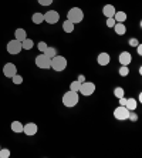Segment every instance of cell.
Wrapping results in <instances>:
<instances>
[{
    "label": "cell",
    "instance_id": "cell-1",
    "mask_svg": "<svg viewBox=\"0 0 142 158\" xmlns=\"http://www.w3.org/2000/svg\"><path fill=\"white\" fill-rule=\"evenodd\" d=\"M78 103H80V96H78V93L70 90V91H67L66 94L63 96V104L66 107H68V108L75 107Z\"/></svg>",
    "mask_w": 142,
    "mask_h": 158
},
{
    "label": "cell",
    "instance_id": "cell-2",
    "mask_svg": "<svg viewBox=\"0 0 142 158\" xmlns=\"http://www.w3.org/2000/svg\"><path fill=\"white\" fill-rule=\"evenodd\" d=\"M67 66H68V61H67L66 57H63V56H54L53 59H51V67L50 69H53L54 71H64L67 69Z\"/></svg>",
    "mask_w": 142,
    "mask_h": 158
},
{
    "label": "cell",
    "instance_id": "cell-3",
    "mask_svg": "<svg viewBox=\"0 0 142 158\" xmlns=\"http://www.w3.org/2000/svg\"><path fill=\"white\" fill-rule=\"evenodd\" d=\"M67 20H70L73 24H78L84 20V11L80 7H71L67 13Z\"/></svg>",
    "mask_w": 142,
    "mask_h": 158
},
{
    "label": "cell",
    "instance_id": "cell-4",
    "mask_svg": "<svg viewBox=\"0 0 142 158\" xmlns=\"http://www.w3.org/2000/svg\"><path fill=\"white\" fill-rule=\"evenodd\" d=\"M34 63H36V66L39 67V69H41V70H48L51 67V59H48L44 53L40 56H37Z\"/></svg>",
    "mask_w": 142,
    "mask_h": 158
},
{
    "label": "cell",
    "instance_id": "cell-5",
    "mask_svg": "<svg viewBox=\"0 0 142 158\" xmlns=\"http://www.w3.org/2000/svg\"><path fill=\"white\" fill-rule=\"evenodd\" d=\"M95 91V84L94 83H91V81H84V83H81V87H80V91L83 96L88 97V96H92Z\"/></svg>",
    "mask_w": 142,
    "mask_h": 158
},
{
    "label": "cell",
    "instance_id": "cell-6",
    "mask_svg": "<svg viewBox=\"0 0 142 158\" xmlns=\"http://www.w3.org/2000/svg\"><path fill=\"white\" fill-rule=\"evenodd\" d=\"M128 115H129V110H128L125 106H118L115 110H114V117L120 120V121H125L128 120Z\"/></svg>",
    "mask_w": 142,
    "mask_h": 158
},
{
    "label": "cell",
    "instance_id": "cell-7",
    "mask_svg": "<svg viewBox=\"0 0 142 158\" xmlns=\"http://www.w3.org/2000/svg\"><path fill=\"white\" fill-rule=\"evenodd\" d=\"M60 20V13L55 10H48L44 13V22L48 24H55Z\"/></svg>",
    "mask_w": 142,
    "mask_h": 158
},
{
    "label": "cell",
    "instance_id": "cell-8",
    "mask_svg": "<svg viewBox=\"0 0 142 158\" xmlns=\"http://www.w3.org/2000/svg\"><path fill=\"white\" fill-rule=\"evenodd\" d=\"M7 52H9V54H18V53L23 50V47H22V41H18V40H10L7 43Z\"/></svg>",
    "mask_w": 142,
    "mask_h": 158
},
{
    "label": "cell",
    "instance_id": "cell-9",
    "mask_svg": "<svg viewBox=\"0 0 142 158\" xmlns=\"http://www.w3.org/2000/svg\"><path fill=\"white\" fill-rule=\"evenodd\" d=\"M3 74L4 77L11 78L14 74H17V67H16L14 63H6L3 66Z\"/></svg>",
    "mask_w": 142,
    "mask_h": 158
},
{
    "label": "cell",
    "instance_id": "cell-10",
    "mask_svg": "<svg viewBox=\"0 0 142 158\" xmlns=\"http://www.w3.org/2000/svg\"><path fill=\"white\" fill-rule=\"evenodd\" d=\"M37 131H39V127H37L36 123H27V124L23 125V132H24L26 135L33 137L37 134Z\"/></svg>",
    "mask_w": 142,
    "mask_h": 158
},
{
    "label": "cell",
    "instance_id": "cell-11",
    "mask_svg": "<svg viewBox=\"0 0 142 158\" xmlns=\"http://www.w3.org/2000/svg\"><path fill=\"white\" fill-rule=\"evenodd\" d=\"M97 61H98L99 66L102 67H105L109 64V61H111V57H109V54L107 52H102L98 54V57H97Z\"/></svg>",
    "mask_w": 142,
    "mask_h": 158
},
{
    "label": "cell",
    "instance_id": "cell-12",
    "mask_svg": "<svg viewBox=\"0 0 142 158\" xmlns=\"http://www.w3.org/2000/svg\"><path fill=\"white\" fill-rule=\"evenodd\" d=\"M118 60H120L121 66H128V64L132 61V56L129 52H122L120 54V57H118Z\"/></svg>",
    "mask_w": 142,
    "mask_h": 158
},
{
    "label": "cell",
    "instance_id": "cell-13",
    "mask_svg": "<svg viewBox=\"0 0 142 158\" xmlns=\"http://www.w3.org/2000/svg\"><path fill=\"white\" fill-rule=\"evenodd\" d=\"M115 11H117V9H115V6H112V4H105V6L102 7V13H104V16H105L107 19L114 17Z\"/></svg>",
    "mask_w": 142,
    "mask_h": 158
},
{
    "label": "cell",
    "instance_id": "cell-14",
    "mask_svg": "<svg viewBox=\"0 0 142 158\" xmlns=\"http://www.w3.org/2000/svg\"><path fill=\"white\" fill-rule=\"evenodd\" d=\"M114 30H115V34H118V36H124V34L127 33V26H125L124 23H115Z\"/></svg>",
    "mask_w": 142,
    "mask_h": 158
},
{
    "label": "cell",
    "instance_id": "cell-15",
    "mask_svg": "<svg viewBox=\"0 0 142 158\" xmlns=\"http://www.w3.org/2000/svg\"><path fill=\"white\" fill-rule=\"evenodd\" d=\"M14 39L18 41H23L24 39H27V33L24 29H16L14 30Z\"/></svg>",
    "mask_w": 142,
    "mask_h": 158
},
{
    "label": "cell",
    "instance_id": "cell-16",
    "mask_svg": "<svg viewBox=\"0 0 142 158\" xmlns=\"http://www.w3.org/2000/svg\"><path fill=\"white\" fill-rule=\"evenodd\" d=\"M31 22H33L34 24H41V23L44 22V15L43 13H39V11L33 13V16H31Z\"/></svg>",
    "mask_w": 142,
    "mask_h": 158
},
{
    "label": "cell",
    "instance_id": "cell-17",
    "mask_svg": "<svg viewBox=\"0 0 142 158\" xmlns=\"http://www.w3.org/2000/svg\"><path fill=\"white\" fill-rule=\"evenodd\" d=\"M23 125H24V124H22L20 121H13V123H11V125H10V128H11V131H13V132L20 134V132H23Z\"/></svg>",
    "mask_w": 142,
    "mask_h": 158
},
{
    "label": "cell",
    "instance_id": "cell-18",
    "mask_svg": "<svg viewBox=\"0 0 142 158\" xmlns=\"http://www.w3.org/2000/svg\"><path fill=\"white\" fill-rule=\"evenodd\" d=\"M127 13L125 11H115V15H114V19H115V22L117 23H125L127 20Z\"/></svg>",
    "mask_w": 142,
    "mask_h": 158
},
{
    "label": "cell",
    "instance_id": "cell-19",
    "mask_svg": "<svg viewBox=\"0 0 142 158\" xmlns=\"http://www.w3.org/2000/svg\"><path fill=\"white\" fill-rule=\"evenodd\" d=\"M136 106H138V103H136V100L135 98H127V104H125V107H127L129 111H135L136 110Z\"/></svg>",
    "mask_w": 142,
    "mask_h": 158
},
{
    "label": "cell",
    "instance_id": "cell-20",
    "mask_svg": "<svg viewBox=\"0 0 142 158\" xmlns=\"http://www.w3.org/2000/svg\"><path fill=\"white\" fill-rule=\"evenodd\" d=\"M74 26H75V24H73L70 20H66V22L63 23V30H64L66 33H73V31H74Z\"/></svg>",
    "mask_w": 142,
    "mask_h": 158
},
{
    "label": "cell",
    "instance_id": "cell-21",
    "mask_svg": "<svg viewBox=\"0 0 142 158\" xmlns=\"http://www.w3.org/2000/svg\"><path fill=\"white\" fill-rule=\"evenodd\" d=\"M33 46H34V43H33V40H31V39H24V40L22 41L23 50H31V48H33Z\"/></svg>",
    "mask_w": 142,
    "mask_h": 158
},
{
    "label": "cell",
    "instance_id": "cell-22",
    "mask_svg": "<svg viewBox=\"0 0 142 158\" xmlns=\"http://www.w3.org/2000/svg\"><path fill=\"white\" fill-rule=\"evenodd\" d=\"M44 54L47 56L48 59H53L54 56H57V48L55 47H47L44 50Z\"/></svg>",
    "mask_w": 142,
    "mask_h": 158
},
{
    "label": "cell",
    "instance_id": "cell-23",
    "mask_svg": "<svg viewBox=\"0 0 142 158\" xmlns=\"http://www.w3.org/2000/svg\"><path fill=\"white\" fill-rule=\"evenodd\" d=\"M80 87H81V83L78 80H74L73 83L70 84V90H71V91H75V93L80 91Z\"/></svg>",
    "mask_w": 142,
    "mask_h": 158
},
{
    "label": "cell",
    "instance_id": "cell-24",
    "mask_svg": "<svg viewBox=\"0 0 142 158\" xmlns=\"http://www.w3.org/2000/svg\"><path fill=\"white\" fill-rule=\"evenodd\" d=\"M114 96L117 97V98H121V97L125 96V91L122 87H115V90H114Z\"/></svg>",
    "mask_w": 142,
    "mask_h": 158
},
{
    "label": "cell",
    "instance_id": "cell-25",
    "mask_svg": "<svg viewBox=\"0 0 142 158\" xmlns=\"http://www.w3.org/2000/svg\"><path fill=\"white\" fill-rule=\"evenodd\" d=\"M118 73H120L121 77H127L128 74H129V69H128V66H121Z\"/></svg>",
    "mask_w": 142,
    "mask_h": 158
},
{
    "label": "cell",
    "instance_id": "cell-26",
    "mask_svg": "<svg viewBox=\"0 0 142 158\" xmlns=\"http://www.w3.org/2000/svg\"><path fill=\"white\" fill-rule=\"evenodd\" d=\"M10 154L11 152L9 148H0V158H9Z\"/></svg>",
    "mask_w": 142,
    "mask_h": 158
},
{
    "label": "cell",
    "instance_id": "cell-27",
    "mask_svg": "<svg viewBox=\"0 0 142 158\" xmlns=\"http://www.w3.org/2000/svg\"><path fill=\"white\" fill-rule=\"evenodd\" d=\"M11 81H13L14 84H22V83H23V77L20 76V74H14V76L11 77Z\"/></svg>",
    "mask_w": 142,
    "mask_h": 158
},
{
    "label": "cell",
    "instance_id": "cell-28",
    "mask_svg": "<svg viewBox=\"0 0 142 158\" xmlns=\"http://www.w3.org/2000/svg\"><path fill=\"white\" fill-rule=\"evenodd\" d=\"M115 23H117V22H115V19H114V17H108V19H107V27H114V26H115Z\"/></svg>",
    "mask_w": 142,
    "mask_h": 158
},
{
    "label": "cell",
    "instance_id": "cell-29",
    "mask_svg": "<svg viewBox=\"0 0 142 158\" xmlns=\"http://www.w3.org/2000/svg\"><path fill=\"white\" fill-rule=\"evenodd\" d=\"M37 47H39V50H40L41 53H44V50H46V48H47L48 46H47V43H44V41H40V43H39V46H37Z\"/></svg>",
    "mask_w": 142,
    "mask_h": 158
},
{
    "label": "cell",
    "instance_id": "cell-30",
    "mask_svg": "<svg viewBox=\"0 0 142 158\" xmlns=\"http://www.w3.org/2000/svg\"><path fill=\"white\" fill-rule=\"evenodd\" d=\"M128 120H131V121H136V120H138V115L135 114L134 111H129V115H128Z\"/></svg>",
    "mask_w": 142,
    "mask_h": 158
},
{
    "label": "cell",
    "instance_id": "cell-31",
    "mask_svg": "<svg viewBox=\"0 0 142 158\" xmlns=\"http://www.w3.org/2000/svg\"><path fill=\"white\" fill-rule=\"evenodd\" d=\"M39 2V4H41V6H50L51 3H53V0H37Z\"/></svg>",
    "mask_w": 142,
    "mask_h": 158
},
{
    "label": "cell",
    "instance_id": "cell-32",
    "mask_svg": "<svg viewBox=\"0 0 142 158\" xmlns=\"http://www.w3.org/2000/svg\"><path fill=\"white\" fill-rule=\"evenodd\" d=\"M138 40H136V39H131V40H129V46H132V47H136V46H138Z\"/></svg>",
    "mask_w": 142,
    "mask_h": 158
},
{
    "label": "cell",
    "instance_id": "cell-33",
    "mask_svg": "<svg viewBox=\"0 0 142 158\" xmlns=\"http://www.w3.org/2000/svg\"><path fill=\"white\" fill-rule=\"evenodd\" d=\"M125 104H127V98H125V96H124L120 98V106H125Z\"/></svg>",
    "mask_w": 142,
    "mask_h": 158
},
{
    "label": "cell",
    "instance_id": "cell-34",
    "mask_svg": "<svg viewBox=\"0 0 142 158\" xmlns=\"http://www.w3.org/2000/svg\"><path fill=\"white\" fill-rule=\"evenodd\" d=\"M136 53H138L139 56L142 54V44H138V46H136Z\"/></svg>",
    "mask_w": 142,
    "mask_h": 158
},
{
    "label": "cell",
    "instance_id": "cell-35",
    "mask_svg": "<svg viewBox=\"0 0 142 158\" xmlns=\"http://www.w3.org/2000/svg\"><path fill=\"white\" fill-rule=\"evenodd\" d=\"M78 81H80V83H84V81H85V77H84V74H80V77H78Z\"/></svg>",
    "mask_w": 142,
    "mask_h": 158
},
{
    "label": "cell",
    "instance_id": "cell-36",
    "mask_svg": "<svg viewBox=\"0 0 142 158\" xmlns=\"http://www.w3.org/2000/svg\"><path fill=\"white\" fill-rule=\"evenodd\" d=\"M0 148H2V147H0Z\"/></svg>",
    "mask_w": 142,
    "mask_h": 158
}]
</instances>
